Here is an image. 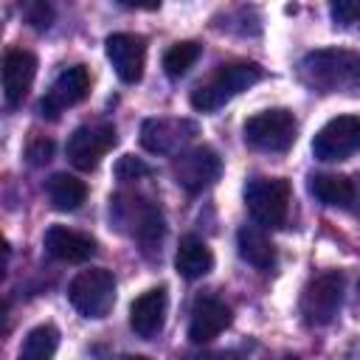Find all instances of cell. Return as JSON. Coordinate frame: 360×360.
Wrapping results in <instances>:
<instances>
[{
  "mask_svg": "<svg viewBox=\"0 0 360 360\" xmlns=\"http://www.w3.org/2000/svg\"><path fill=\"white\" fill-rule=\"evenodd\" d=\"M124 8H138V11H158L160 0H118Z\"/></svg>",
  "mask_w": 360,
  "mask_h": 360,
  "instance_id": "28",
  "label": "cell"
},
{
  "mask_svg": "<svg viewBox=\"0 0 360 360\" xmlns=\"http://www.w3.org/2000/svg\"><path fill=\"white\" fill-rule=\"evenodd\" d=\"M360 152V115H338L312 138V155L323 163H338Z\"/></svg>",
  "mask_w": 360,
  "mask_h": 360,
  "instance_id": "8",
  "label": "cell"
},
{
  "mask_svg": "<svg viewBox=\"0 0 360 360\" xmlns=\"http://www.w3.org/2000/svg\"><path fill=\"white\" fill-rule=\"evenodd\" d=\"M107 59L115 70V76L124 84H135L143 76V65H146V39L141 34H110L104 42Z\"/></svg>",
  "mask_w": 360,
  "mask_h": 360,
  "instance_id": "13",
  "label": "cell"
},
{
  "mask_svg": "<svg viewBox=\"0 0 360 360\" xmlns=\"http://www.w3.org/2000/svg\"><path fill=\"white\" fill-rule=\"evenodd\" d=\"M200 53H202V48H200V42H194V39L174 42V45L163 53V70H166V76H172V79L186 76V73L194 68V62L200 59Z\"/></svg>",
  "mask_w": 360,
  "mask_h": 360,
  "instance_id": "23",
  "label": "cell"
},
{
  "mask_svg": "<svg viewBox=\"0 0 360 360\" xmlns=\"http://www.w3.org/2000/svg\"><path fill=\"white\" fill-rule=\"evenodd\" d=\"M343 287L346 278L338 270H326L321 276H315L304 292H301V315L309 326H326L335 321V315L340 312L343 304Z\"/></svg>",
  "mask_w": 360,
  "mask_h": 360,
  "instance_id": "6",
  "label": "cell"
},
{
  "mask_svg": "<svg viewBox=\"0 0 360 360\" xmlns=\"http://www.w3.org/2000/svg\"><path fill=\"white\" fill-rule=\"evenodd\" d=\"M197 135V124L186 118H146L141 124V146L152 155H177Z\"/></svg>",
  "mask_w": 360,
  "mask_h": 360,
  "instance_id": "11",
  "label": "cell"
},
{
  "mask_svg": "<svg viewBox=\"0 0 360 360\" xmlns=\"http://www.w3.org/2000/svg\"><path fill=\"white\" fill-rule=\"evenodd\" d=\"M56 346H59V332L56 326L51 323H42V326H34L28 335H25V343L20 349V357L22 360H48L56 354Z\"/></svg>",
  "mask_w": 360,
  "mask_h": 360,
  "instance_id": "22",
  "label": "cell"
},
{
  "mask_svg": "<svg viewBox=\"0 0 360 360\" xmlns=\"http://www.w3.org/2000/svg\"><path fill=\"white\" fill-rule=\"evenodd\" d=\"M329 14L335 25L349 28L360 20V0H329Z\"/></svg>",
  "mask_w": 360,
  "mask_h": 360,
  "instance_id": "26",
  "label": "cell"
},
{
  "mask_svg": "<svg viewBox=\"0 0 360 360\" xmlns=\"http://www.w3.org/2000/svg\"><path fill=\"white\" fill-rule=\"evenodd\" d=\"M110 214L121 228L132 225L129 233L141 245H155L163 236V217H160L158 205H152L149 200H141L132 194H118L110 200Z\"/></svg>",
  "mask_w": 360,
  "mask_h": 360,
  "instance_id": "7",
  "label": "cell"
},
{
  "mask_svg": "<svg viewBox=\"0 0 360 360\" xmlns=\"http://www.w3.org/2000/svg\"><path fill=\"white\" fill-rule=\"evenodd\" d=\"M37 79V56L22 48H11L3 56V98L8 107H20Z\"/></svg>",
  "mask_w": 360,
  "mask_h": 360,
  "instance_id": "14",
  "label": "cell"
},
{
  "mask_svg": "<svg viewBox=\"0 0 360 360\" xmlns=\"http://www.w3.org/2000/svg\"><path fill=\"white\" fill-rule=\"evenodd\" d=\"M45 191H48L53 208H59V211H76V208L87 200V186H84V180H79L76 174H68V172H56V174L45 183Z\"/></svg>",
  "mask_w": 360,
  "mask_h": 360,
  "instance_id": "21",
  "label": "cell"
},
{
  "mask_svg": "<svg viewBox=\"0 0 360 360\" xmlns=\"http://www.w3.org/2000/svg\"><path fill=\"white\" fill-rule=\"evenodd\" d=\"M68 298L73 309L84 318H104L115 304V276L104 267L82 270L68 284Z\"/></svg>",
  "mask_w": 360,
  "mask_h": 360,
  "instance_id": "4",
  "label": "cell"
},
{
  "mask_svg": "<svg viewBox=\"0 0 360 360\" xmlns=\"http://www.w3.org/2000/svg\"><path fill=\"white\" fill-rule=\"evenodd\" d=\"M236 248H239V256L259 270H270L276 264V245L270 242V236L262 228H253V225L239 228Z\"/></svg>",
  "mask_w": 360,
  "mask_h": 360,
  "instance_id": "19",
  "label": "cell"
},
{
  "mask_svg": "<svg viewBox=\"0 0 360 360\" xmlns=\"http://www.w3.org/2000/svg\"><path fill=\"white\" fill-rule=\"evenodd\" d=\"M42 242L53 259L68 262V264H82V262H90L96 256V239H90L82 231L65 228V225H51L45 231Z\"/></svg>",
  "mask_w": 360,
  "mask_h": 360,
  "instance_id": "17",
  "label": "cell"
},
{
  "mask_svg": "<svg viewBox=\"0 0 360 360\" xmlns=\"http://www.w3.org/2000/svg\"><path fill=\"white\" fill-rule=\"evenodd\" d=\"M115 127L112 124H82L73 129V135L65 143L68 160L79 172H93L98 160L115 146Z\"/></svg>",
  "mask_w": 360,
  "mask_h": 360,
  "instance_id": "10",
  "label": "cell"
},
{
  "mask_svg": "<svg viewBox=\"0 0 360 360\" xmlns=\"http://www.w3.org/2000/svg\"><path fill=\"white\" fill-rule=\"evenodd\" d=\"M87 93H90V73H87V68L84 65L65 68L53 79L48 96L39 101V115H45V118L53 121V118H59L62 110L82 104L87 98Z\"/></svg>",
  "mask_w": 360,
  "mask_h": 360,
  "instance_id": "12",
  "label": "cell"
},
{
  "mask_svg": "<svg viewBox=\"0 0 360 360\" xmlns=\"http://www.w3.org/2000/svg\"><path fill=\"white\" fill-rule=\"evenodd\" d=\"M25 158H28L31 166H45L53 158V141L48 135L31 132L28 141H25Z\"/></svg>",
  "mask_w": 360,
  "mask_h": 360,
  "instance_id": "25",
  "label": "cell"
},
{
  "mask_svg": "<svg viewBox=\"0 0 360 360\" xmlns=\"http://www.w3.org/2000/svg\"><path fill=\"white\" fill-rule=\"evenodd\" d=\"M228 326H231V309L225 301L211 298V295L194 301L191 318H188V340L191 343H208V340L219 338Z\"/></svg>",
  "mask_w": 360,
  "mask_h": 360,
  "instance_id": "16",
  "label": "cell"
},
{
  "mask_svg": "<svg viewBox=\"0 0 360 360\" xmlns=\"http://www.w3.org/2000/svg\"><path fill=\"white\" fill-rule=\"evenodd\" d=\"M262 76H264V70L256 62H228V65H219L211 79L200 82L191 90V107L197 112H214L222 104H228L233 96H239L242 90L253 87Z\"/></svg>",
  "mask_w": 360,
  "mask_h": 360,
  "instance_id": "2",
  "label": "cell"
},
{
  "mask_svg": "<svg viewBox=\"0 0 360 360\" xmlns=\"http://www.w3.org/2000/svg\"><path fill=\"white\" fill-rule=\"evenodd\" d=\"M166 309H169V295L166 287H152L146 292H141L132 307H129V326L138 338L152 340L163 323H166Z\"/></svg>",
  "mask_w": 360,
  "mask_h": 360,
  "instance_id": "15",
  "label": "cell"
},
{
  "mask_svg": "<svg viewBox=\"0 0 360 360\" xmlns=\"http://www.w3.org/2000/svg\"><path fill=\"white\" fill-rule=\"evenodd\" d=\"M219 172H222V160L211 146L183 149L172 160V174L177 180V186L186 188L188 194H197V191L208 188L211 183H217Z\"/></svg>",
  "mask_w": 360,
  "mask_h": 360,
  "instance_id": "9",
  "label": "cell"
},
{
  "mask_svg": "<svg viewBox=\"0 0 360 360\" xmlns=\"http://www.w3.org/2000/svg\"><path fill=\"white\" fill-rule=\"evenodd\" d=\"M295 118L284 107L262 110L245 121V143L259 152H287L295 141Z\"/></svg>",
  "mask_w": 360,
  "mask_h": 360,
  "instance_id": "5",
  "label": "cell"
},
{
  "mask_svg": "<svg viewBox=\"0 0 360 360\" xmlns=\"http://www.w3.org/2000/svg\"><path fill=\"white\" fill-rule=\"evenodd\" d=\"M152 169L141 160V158H135V155H124V158H118V163H115V177L118 180H141V177H146Z\"/></svg>",
  "mask_w": 360,
  "mask_h": 360,
  "instance_id": "27",
  "label": "cell"
},
{
  "mask_svg": "<svg viewBox=\"0 0 360 360\" xmlns=\"http://www.w3.org/2000/svg\"><path fill=\"white\" fill-rule=\"evenodd\" d=\"M301 82L315 93H349L360 87V53L318 48L301 59Z\"/></svg>",
  "mask_w": 360,
  "mask_h": 360,
  "instance_id": "1",
  "label": "cell"
},
{
  "mask_svg": "<svg viewBox=\"0 0 360 360\" xmlns=\"http://www.w3.org/2000/svg\"><path fill=\"white\" fill-rule=\"evenodd\" d=\"M174 267L183 278L194 281L214 270V253L200 236H183L174 253Z\"/></svg>",
  "mask_w": 360,
  "mask_h": 360,
  "instance_id": "18",
  "label": "cell"
},
{
  "mask_svg": "<svg viewBox=\"0 0 360 360\" xmlns=\"http://www.w3.org/2000/svg\"><path fill=\"white\" fill-rule=\"evenodd\" d=\"M245 205L256 225L281 228L290 211V183L284 177H253L245 186Z\"/></svg>",
  "mask_w": 360,
  "mask_h": 360,
  "instance_id": "3",
  "label": "cell"
},
{
  "mask_svg": "<svg viewBox=\"0 0 360 360\" xmlns=\"http://www.w3.org/2000/svg\"><path fill=\"white\" fill-rule=\"evenodd\" d=\"M20 17L34 31H48L56 20V11L51 0H20Z\"/></svg>",
  "mask_w": 360,
  "mask_h": 360,
  "instance_id": "24",
  "label": "cell"
},
{
  "mask_svg": "<svg viewBox=\"0 0 360 360\" xmlns=\"http://www.w3.org/2000/svg\"><path fill=\"white\" fill-rule=\"evenodd\" d=\"M309 194L329 208H349L354 200V186L343 174H312Z\"/></svg>",
  "mask_w": 360,
  "mask_h": 360,
  "instance_id": "20",
  "label": "cell"
}]
</instances>
